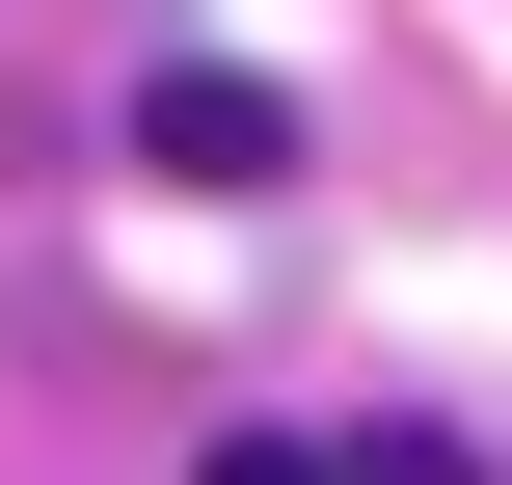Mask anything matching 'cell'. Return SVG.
<instances>
[{"label": "cell", "mask_w": 512, "mask_h": 485, "mask_svg": "<svg viewBox=\"0 0 512 485\" xmlns=\"http://www.w3.org/2000/svg\"><path fill=\"white\" fill-rule=\"evenodd\" d=\"M135 162H162V189H297V81L162 54V81H135Z\"/></svg>", "instance_id": "6da1fadb"}, {"label": "cell", "mask_w": 512, "mask_h": 485, "mask_svg": "<svg viewBox=\"0 0 512 485\" xmlns=\"http://www.w3.org/2000/svg\"><path fill=\"white\" fill-rule=\"evenodd\" d=\"M351 485H486V459H459V432H351Z\"/></svg>", "instance_id": "3957f363"}, {"label": "cell", "mask_w": 512, "mask_h": 485, "mask_svg": "<svg viewBox=\"0 0 512 485\" xmlns=\"http://www.w3.org/2000/svg\"><path fill=\"white\" fill-rule=\"evenodd\" d=\"M189 485H351V432H216Z\"/></svg>", "instance_id": "7a4b0ae2"}]
</instances>
